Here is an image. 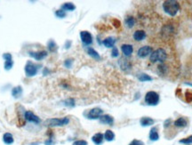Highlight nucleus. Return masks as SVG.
<instances>
[{
  "instance_id": "obj_1",
  "label": "nucleus",
  "mask_w": 192,
  "mask_h": 145,
  "mask_svg": "<svg viewBox=\"0 0 192 145\" xmlns=\"http://www.w3.org/2000/svg\"><path fill=\"white\" fill-rule=\"evenodd\" d=\"M163 9L170 16H175L180 9V5L175 0H166L163 3Z\"/></svg>"
},
{
  "instance_id": "obj_2",
  "label": "nucleus",
  "mask_w": 192,
  "mask_h": 145,
  "mask_svg": "<svg viewBox=\"0 0 192 145\" xmlns=\"http://www.w3.org/2000/svg\"><path fill=\"white\" fill-rule=\"evenodd\" d=\"M167 58V53L163 48H158L156 51L152 52L150 60L151 62H164Z\"/></svg>"
},
{
  "instance_id": "obj_3",
  "label": "nucleus",
  "mask_w": 192,
  "mask_h": 145,
  "mask_svg": "<svg viewBox=\"0 0 192 145\" xmlns=\"http://www.w3.org/2000/svg\"><path fill=\"white\" fill-rule=\"evenodd\" d=\"M70 123V118L68 117L62 118H49L45 121L44 125L50 128H54V127H63Z\"/></svg>"
},
{
  "instance_id": "obj_4",
  "label": "nucleus",
  "mask_w": 192,
  "mask_h": 145,
  "mask_svg": "<svg viewBox=\"0 0 192 145\" xmlns=\"http://www.w3.org/2000/svg\"><path fill=\"white\" fill-rule=\"evenodd\" d=\"M38 69H39V65L32 62L31 61H28L26 65H25L24 71H25V74L27 77L31 78V77H34V76L37 74Z\"/></svg>"
},
{
  "instance_id": "obj_5",
  "label": "nucleus",
  "mask_w": 192,
  "mask_h": 145,
  "mask_svg": "<svg viewBox=\"0 0 192 145\" xmlns=\"http://www.w3.org/2000/svg\"><path fill=\"white\" fill-rule=\"evenodd\" d=\"M159 102V95L156 92H148L145 95V102L148 105L155 106L157 105Z\"/></svg>"
},
{
  "instance_id": "obj_6",
  "label": "nucleus",
  "mask_w": 192,
  "mask_h": 145,
  "mask_svg": "<svg viewBox=\"0 0 192 145\" xmlns=\"http://www.w3.org/2000/svg\"><path fill=\"white\" fill-rule=\"evenodd\" d=\"M24 118H25V120L30 122V123H34V124L40 123V118L30 110H26L24 112Z\"/></svg>"
},
{
  "instance_id": "obj_7",
  "label": "nucleus",
  "mask_w": 192,
  "mask_h": 145,
  "mask_svg": "<svg viewBox=\"0 0 192 145\" xmlns=\"http://www.w3.org/2000/svg\"><path fill=\"white\" fill-rule=\"evenodd\" d=\"M80 38H81L83 44H85L86 46H89V45L93 44V36L88 31H86V30L81 31L80 32Z\"/></svg>"
},
{
  "instance_id": "obj_8",
  "label": "nucleus",
  "mask_w": 192,
  "mask_h": 145,
  "mask_svg": "<svg viewBox=\"0 0 192 145\" xmlns=\"http://www.w3.org/2000/svg\"><path fill=\"white\" fill-rule=\"evenodd\" d=\"M102 113H103V110L100 108H93L92 110H89V112L87 113V117L89 119H97L100 118V117L102 116Z\"/></svg>"
},
{
  "instance_id": "obj_9",
  "label": "nucleus",
  "mask_w": 192,
  "mask_h": 145,
  "mask_svg": "<svg viewBox=\"0 0 192 145\" xmlns=\"http://www.w3.org/2000/svg\"><path fill=\"white\" fill-rule=\"evenodd\" d=\"M152 53V48L150 46H145V47H140L137 52V55L140 58H145L149 54Z\"/></svg>"
},
{
  "instance_id": "obj_10",
  "label": "nucleus",
  "mask_w": 192,
  "mask_h": 145,
  "mask_svg": "<svg viewBox=\"0 0 192 145\" xmlns=\"http://www.w3.org/2000/svg\"><path fill=\"white\" fill-rule=\"evenodd\" d=\"M29 54L37 61H41V60L46 58L48 53L47 51H39V52H29Z\"/></svg>"
},
{
  "instance_id": "obj_11",
  "label": "nucleus",
  "mask_w": 192,
  "mask_h": 145,
  "mask_svg": "<svg viewBox=\"0 0 192 145\" xmlns=\"http://www.w3.org/2000/svg\"><path fill=\"white\" fill-rule=\"evenodd\" d=\"M121 50L122 52L126 55V56H130L133 52H134V47L132 45H129V44H124L121 46Z\"/></svg>"
},
{
  "instance_id": "obj_12",
  "label": "nucleus",
  "mask_w": 192,
  "mask_h": 145,
  "mask_svg": "<svg viewBox=\"0 0 192 145\" xmlns=\"http://www.w3.org/2000/svg\"><path fill=\"white\" fill-rule=\"evenodd\" d=\"M134 39L136 41H141L143 40L146 38V32L144 30L141 29H138L136 31H134Z\"/></svg>"
},
{
  "instance_id": "obj_13",
  "label": "nucleus",
  "mask_w": 192,
  "mask_h": 145,
  "mask_svg": "<svg viewBox=\"0 0 192 145\" xmlns=\"http://www.w3.org/2000/svg\"><path fill=\"white\" fill-rule=\"evenodd\" d=\"M100 122L105 125H112L114 123V118L110 115H102L100 117Z\"/></svg>"
},
{
  "instance_id": "obj_14",
  "label": "nucleus",
  "mask_w": 192,
  "mask_h": 145,
  "mask_svg": "<svg viewBox=\"0 0 192 145\" xmlns=\"http://www.w3.org/2000/svg\"><path fill=\"white\" fill-rule=\"evenodd\" d=\"M92 140H93V142L96 145H101L102 143L103 140H104V135L101 133H95L93 137H92Z\"/></svg>"
},
{
  "instance_id": "obj_15",
  "label": "nucleus",
  "mask_w": 192,
  "mask_h": 145,
  "mask_svg": "<svg viewBox=\"0 0 192 145\" xmlns=\"http://www.w3.org/2000/svg\"><path fill=\"white\" fill-rule=\"evenodd\" d=\"M3 142L4 143H6L7 145L12 144L13 142H14V139H13V136H12V133H6L4 135H3Z\"/></svg>"
},
{
  "instance_id": "obj_16",
  "label": "nucleus",
  "mask_w": 192,
  "mask_h": 145,
  "mask_svg": "<svg viewBox=\"0 0 192 145\" xmlns=\"http://www.w3.org/2000/svg\"><path fill=\"white\" fill-rule=\"evenodd\" d=\"M22 91H23V90H22V87H21V86H17V87H13L12 89V95L14 98H19V97L22 96Z\"/></svg>"
},
{
  "instance_id": "obj_17",
  "label": "nucleus",
  "mask_w": 192,
  "mask_h": 145,
  "mask_svg": "<svg viewBox=\"0 0 192 145\" xmlns=\"http://www.w3.org/2000/svg\"><path fill=\"white\" fill-rule=\"evenodd\" d=\"M102 43H103V45L106 47H108V48H111L112 47L113 48L115 43H116V39L114 38H112V37H109V38H105Z\"/></svg>"
},
{
  "instance_id": "obj_18",
  "label": "nucleus",
  "mask_w": 192,
  "mask_h": 145,
  "mask_svg": "<svg viewBox=\"0 0 192 145\" xmlns=\"http://www.w3.org/2000/svg\"><path fill=\"white\" fill-rule=\"evenodd\" d=\"M140 125L142 127H148V126H150V125H153L154 124V120L150 118H147V117H144V118H140Z\"/></svg>"
},
{
  "instance_id": "obj_19",
  "label": "nucleus",
  "mask_w": 192,
  "mask_h": 145,
  "mask_svg": "<svg viewBox=\"0 0 192 145\" xmlns=\"http://www.w3.org/2000/svg\"><path fill=\"white\" fill-rule=\"evenodd\" d=\"M87 53L91 56V57H93V59H95V60H97V61H99L100 59H101V56H100V54L98 53V52H96V51H95L93 48H92V47H88Z\"/></svg>"
},
{
  "instance_id": "obj_20",
  "label": "nucleus",
  "mask_w": 192,
  "mask_h": 145,
  "mask_svg": "<svg viewBox=\"0 0 192 145\" xmlns=\"http://www.w3.org/2000/svg\"><path fill=\"white\" fill-rule=\"evenodd\" d=\"M75 9H76V6H74V4H72V3H65L62 6V10H63V11L71 12V11H74Z\"/></svg>"
},
{
  "instance_id": "obj_21",
  "label": "nucleus",
  "mask_w": 192,
  "mask_h": 145,
  "mask_svg": "<svg viewBox=\"0 0 192 145\" xmlns=\"http://www.w3.org/2000/svg\"><path fill=\"white\" fill-rule=\"evenodd\" d=\"M175 126L176 128H184L187 126V121L184 118H180L177 120H175Z\"/></svg>"
},
{
  "instance_id": "obj_22",
  "label": "nucleus",
  "mask_w": 192,
  "mask_h": 145,
  "mask_svg": "<svg viewBox=\"0 0 192 145\" xmlns=\"http://www.w3.org/2000/svg\"><path fill=\"white\" fill-rule=\"evenodd\" d=\"M125 23L126 25V27L131 29V28L134 27V24H135V19H134L133 16H128V17H126V19L125 20Z\"/></svg>"
},
{
  "instance_id": "obj_23",
  "label": "nucleus",
  "mask_w": 192,
  "mask_h": 145,
  "mask_svg": "<svg viewBox=\"0 0 192 145\" xmlns=\"http://www.w3.org/2000/svg\"><path fill=\"white\" fill-rule=\"evenodd\" d=\"M103 135H104V139L106 141H108V142H111L115 138V134H114V133L111 130H107Z\"/></svg>"
},
{
  "instance_id": "obj_24",
  "label": "nucleus",
  "mask_w": 192,
  "mask_h": 145,
  "mask_svg": "<svg viewBox=\"0 0 192 145\" xmlns=\"http://www.w3.org/2000/svg\"><path fill=\"white\" fill-rule=\"evenodd\" d=\"M150 138L152 141H157L159 138L158 136V133H157V129L156 128H153L150 130Z\"/></svg>"
},
{
  "instance_id": "obj_25",
  "label": "nucleus",
  "mask_w": 192,
  "mask_h": 145,
  "mask_svg": "<svg viewBox=\"0 0 192 145\" xmlns=\"http://www.w3.org/2000/svg\"><path fill=\"white\" fill-rule=\"evenodd\" d=\"M138 79L141 82L151 81L152 80L151 77H150L148 74H145V73H141V74H140V75L138 76Z\"/></svg>"
},
{
  "instance_id": "obj_26",
  "label": "nucleus",
  "mask_w": 192,
  "mask_h": 145,
  "mask_svg": "<svg viewBox=\"0 0 192 145\" xmlns=\"http://www.w3.org/2000/svg\"><path fill=\"white\" fill-rule=\"evenodd\" d=\"M47 47H48V50L50 52H54L57 48V45L53 40H50L47 44Z\"/></svg>"
},
{
  "instance_id": "obj_27",
  "label": "nucleus",
  "mask_w": 192,
  "mask_h": 145,
  "mask_svg": "<svg viewBox=\"0 0 192 145\" xmlns=\"http://www.w3.org/2000/svg\"><path fill=\"white\" fill-rule=\"evenodd\" d=\"M64 105H65V106H68V107H74V106H75V101H74V99L70 98L65 100V101H64Z\"/></svg>"
},
{
  "instance_id": "obj_28",
  "label": "nucleus",
  "mask_w": 192,
  "mask_h": 145,
  "mask_svg": "<svg viewBox=\"0 0 192 145\" xmlns=\"http://www.w3.org/2000/svg\"><path fill=\"white\" fill-rule=\"evenodd\" d=\"M12 65H13V61H5V64H4V67H5V70H10L12 68Z\"/></svg>"
},
{
  "instance_id": "obj_29",
  "label": "nucleus",
  "mask_w": 192,
  "mask_h": 145,
  "mask_svg": "<svg viewBox=\"0 0 192 145\" xmlns=\"http://www.w3.org/2000/svg\"><path fill=\"white\" fill-rule=\"evenodd\" d=\"M55 15L59 18H64L66 16V12L63 10H57L55 12Z\"/></svg>"
},
{
  "instance_id": "obj_30",
  "label": "nucleus",
  "mask_w": 192,
  "mask_h": 145,
  "mask_svg": "<svg viewBox=\"0 0 192 145\" xmlns=\"http://www.w3.org/2000/svg\"><path fill=\"white\" fill-rule=\"evenodd\" d=\"M72 63H73V60H72V59H67V60L64 62V66H65L66 68L70 69V68H71V66H72Z\"/></svg>"
},
{
  "instance_id": "obj_31",
  "label": "nucleus",
  "mask_w": 192,
  "mask_h": 145,
  "mask_svg": "<svg viewBox=\"0 0 192 145\" xmlns=\"http://www.w3.org/2000/svg\"><path fill=\"white\" fill-rule=\"evenodd\" d=\"M180 143H185V144H190L192 143V135L188 137V138H185V139H182L180 141Z\"/></svg>"
},
{
  "instance_id": "obj_32",
  "label": "nucleus",
  "mask_w": 192,
  "mask_h": 145,
  "mask_svg": "<svg viewBox=\"0 0 192 145\" xmlns=\"http://www.w3.org/2000/svg\"><path fill=\"white\" fill-rule=\"evenodd\" d=\"M3 59H4L5 61H12V54L9 53V52H6V53L3 54Z\"/></svg>"
},
{
  "instance_id": "obj_33",
  "label": "nucleus",
  "mask_w": 192,
  "mask_h": 145,
  "mask_svg": "<svg viewBox=\"0 0 192 145\" xmlns=\"http://www.w3.org/2000/svg\"><path fill=\"white\" fill-rule=\"evenodd\" d=\"M72 145H87V142L84 140H78V141L74 142Z\"/></svg>"
},
{
  "instance_id": "obj_34",
  "label": "nucleus",
  "mask_w": 192,
  "mask_h": 145,
  "mask_svg": "<svg viewBox=\"0 0 192 145\" xmlns=\"http://www.w3.org/2000/svg\"><path fill=\"white\" fill-rule=\"evenodd\" d=\"M118 54H119V53H118V50H117V48L114 47L113 48H112L111 56H112V57H115V58H116V57H117V56H118Z\"/></svg>"
},
{
  "instance_id": "obj_35",
  "label": "nucleus",
  "mask_w": 192,
  "mask_h": 145,
  "mask_svg": "<svg viewBox=\"0 0 192 145\" xmlns=\"http://www.w3.org/2000/svg\"><path fill=\"white\" fill-rule=\"evenodd\" d=\"M129 145H144L142 142H140L139 140H134Z\"/></svg>"
},
{
  "instance_id": "obj_36",
  "label": "nucleus",
  "mask_w": 192,
  "mask_h": 145,
  "mask_svg": "<svg viewBox=\"0 0 192 145\" xmlns=\"http://www.w3.org/2000/svg\"><path fill=\"white\" fill-rule=\"evenodd\" d=\"M45 144H46V145H53V144H54V142H53V141H52V138H49V139L47 140V141H46V142H45Z\"/></svg>"
},
{
  "instance_id": "obj_37",
  "label": "nucleus",
  "mask_w": 192,
  "mask_h": 145,
  "mask_svg": "<svg viewBox=\"0 0 192 145\" xmlns=\"http://www.w3.org/2000/svg\"><path fill=\"white\" fill-rule=\"evenodd\" d=\"M70 44H71V42L70 41H67L66 42V45H65V47H66V48L68 49V48H70Z\"/></svg>"
},
{
  "instance_id": "obj_38",
  "label": "nucleus",
  "mask_w": 192,
  "mask_h": 145,
  "mask_svg": "<svg viewBox=\"0 0 192 145\" xmlns=\"http://www.w3.org/2000/svg\"><path fill=\"white\" fill-rule=\"evenodd\" d=\"M170 121H171L170 119H168V120H166V122L165 123V125H164V126H165V128H166V127H168V126H169L168 124H169V123H170Z\"/></svg>"
}]
</instances>
